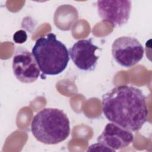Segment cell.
<instances>
[{"label":"cell","instance_id":"obj_1","mask_svg":"<svg viewBox=\"0 0 152 152\" xmlns=\"http://www.w3.org/2000/svg\"><path fill=\"white\" fill-rule=\"evenodd\" d=\"M102 104L108 121L131 131H139L147 121L146 98L137 87L116 86L103 94Z\"/></svg>","mask_w":152,"mask_h":152},{"label":"cell","instance_id":"obj_6","mask_svg":"<svg viewBox=\"0 0 152 152\" xmlns=\"http://www.w3.org/2000/svg\"><path fill=\"white\" fill-rule=\"evenodd\" d=\"M131 7V1L128 0H104L97 2V11L100 18L115 27L122 26L128 22Z\"/></svg>","mask_w":152,"mask_h":152},{"label":"cell","instance_id":"obj_4","mask_svg":"<svg viewBox=\"0 0 152 152\" xmlns=\"http://www.w3.org/2000/svg\"><path fill=\"white\" fill-rule=\"evenodd\" d=\"M112 54L119 65L125 68H131L142 59L144 49L136 38L121 36L113 42Z\"/></svg>","mask_w":152,"mask_h":152},{"label":"cell","instance_id":"obj_5","mask_svg":"<svg viewBox=\"0 0 152 152\" xmlns=\"http://www.w3.org/2000/svg\"><path fill=\"white\" fill-rule=\"evenodd\" d=\"M12 67L16 78L23 83L34 82L40 75V69L32 53L18 47L12 59Z\"/></svg>","mask_w":152,"mask_h":152},{"label":"cell","instance_id":"obj_7","mask_svg":"<svg viewBox=\"0 0 152 152\" xmlns=\"http://www.w3.org/2000/svg\"><path fill=\"white\" fill-rule=\"evenodd\" d=\"M99 48L94 45L92 39H81L69 49V55L74 65L80 69L91 71L95 69L99 56L96 52Z\"/></svg>","mask_w":152,"mask_h":152},{"label":"cell","instance_id":"obj_3","mask_svg":"<svg viewBox=\"0 0 152 152\" xmlns=\"http://www.w3.org/2000/svg\"><path fill=\"white\" fill-rule=\"evenodd\" d=\"M31 53L42 75H56L62 72L69 61V51L66 46L52 33L38 38Z\"/></svg>","mask_w":152,"mask_h":152},{"label":"cell","instance_id":"obj_10","mask_svg":"<svg viewBox=\"0 0 152 152\" xmlns=\"http://www.w3.org/2000/svg\"><path fill=\"white\" fill-rule=\"evenodd\" d=\"M111 151L109 148H107L103 144H102L100 142H97V143L93 144L91 145L90 146H89L88 149L87 150V151Z\"/></svg>","mask_w":152,"mask_h":152},{"label":"cell","instance_id":"obj_8","mask_svg":"<svg viewBox=\"0 0 152 152\" xmlns=\"http://www.w3.org/2000/svg\"><path fill=\"white\" fill-rule=\"evenodd\" d=\"M134 139L132 131L111 122L105 126L97 140L98 142L109 148L111 151H116L129 146Z\"/></svg>","mask_w":152,"mask_h":152},{"label":"cell","instance_id":"obj_2","mask_svg":"<svg viewBox=\"0 0 152 152\" xmlns=\"http://www.w3.org/2000/svg\"><path fill=\"white\" fill-rule=\"evenodd\" d=\"M34 138L45 144H56L65 141L70 134V122L66 114L57 108H44L31 122Z\"/></svg>","mask_w":152,"mask_h":152},{"label":"cell","instance_id":"obj_9","mask_svg":"<svg viewBox=\"0 0 152 152\" xmlns=\"http://www.w3.org/2000/svg\"><path fill=\"white\" fill-rule=\"evenodd\" d=\"M27 39V34L24 30H19L17 31L13 35V40L18 44L24 43Z\"/></svg>","mask_w":152,"mask_h":152}]
</instances>
